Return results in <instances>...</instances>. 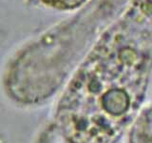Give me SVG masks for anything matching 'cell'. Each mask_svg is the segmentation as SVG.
Wrapping results in <instances>:
<instances>
[{"instance_id": "obj_1", "label": "cell", "mask_w": 152, "mask_h": 143, "mask_svg": "<svg viewBox=\"0 0 152 143\" xmlns=\"http://www.w3.org/2000/svg\"><path fill=\"white\" fill-rule=\"evenodd\" d=\"M152 79V27L106 33L62 97L57 124L69 143H118L145 106Z\"/></svg>"}, {"instance_id": "obj_2", "label": "cell", "mask_w": 152, "mask_h": 143, "mask_svg": "<svg viewBox=\"0 0 152 143\" xmlns=\"http://www.w3.org/2000/svg\"><path fill=\"white\" fill-rule=\"evenodd\" d=\"M126 143H152V103L145 105L126 135Z\"/></svg>"}, {"instance_id": "obj_3", "label": "cell", "mask_w": 152, "mask_h": 143, "mask_svg": "<svg viewBox=\"0 0 152 143\" xmlns=\"http://www.w3.org/2000/svg\"><path fill=\"white\" fill-rule=\"evenodd\" d=\"M46 5L60 10H70L81 6L86 0H42Z\"/></svg>"}]
</instances>
